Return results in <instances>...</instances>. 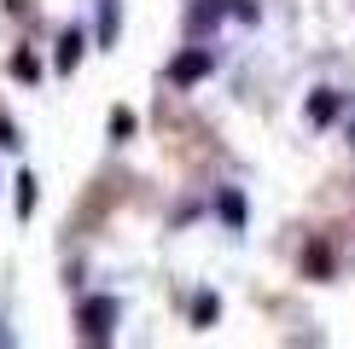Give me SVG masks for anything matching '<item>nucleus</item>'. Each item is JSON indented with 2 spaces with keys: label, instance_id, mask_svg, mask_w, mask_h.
Returning a JSON list of instances; mask_svg holds the SVG:
<instances>
[{
  "label": "nucleus",
  "instance_id": "obj_1",
  "mask_svg": "<svg viewBox=\"0 0 355 349\" xmlns=\"http://www.w3.org/2000/svg\"><path fill=\"white\" fill-rule=\"evenodd\" d=\"M204 64H210V58H204V53L181 58V64H175V82H192V76H204Z\"/></svg>",
  "mask_w": 355,
  "mask_h": 349
},
{
  "label": "nucleus",
  "instance_id": "obj_2",
  "mask_svg": "<svg viewBox=\"0 0 355 349\" xmlns=\"http://www.w3.org/2000/svg\"><path fill=\"white\" fill-rule=\"evenodd\" d=\"M116 314V303H94V309H87V320H94V332H105V320Z\"/></svg>",
  "mask_w": 355,
  "mask_h": 349
}]
</instances>
